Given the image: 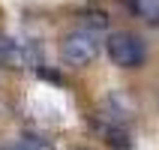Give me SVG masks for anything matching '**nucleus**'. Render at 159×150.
<instances>
[{"instance_id":"nucleus-1","label":"nucleus","mask_w":159,"mask_h":150,"mask_svg":"<svg viewBox=\"0 0 159 150\" xmlns=\"http://www.w3.org/2000/svg\"><path fill=\"white\" fill-rule=\"evenodd\" d=\"M105 48H108L111 63L120 66V69H138L147 60V42L141 36L129 33V30H114L105 39Z\"/></svg>"},{"instance_id":"nucleus-2","label":"nucleus","mask_w":159,"mask_h":150,"mask_svg":"<svg viewBox=\"0 0 159 150\" xmlns=\"http://www.w3.org/2000/svg\"><path fill=\"white\" fill-rule=\"evenodd\" d=\"M60 54H63V60L69 63V66H87V63H93L96 54H99L96 33H90V30H84V27L66 33L63 42H60Z\"/></svg>"},{"instance_id":"nucleus-3","label":"nucleus","mask_w":159,"mask_h":150,"mask_svg":"<svg viewBox=\"0 0 159 150\" xmlns=\"http://www.w3.org/2000/svg\"><path fill=\"white\" fill-rule=\"evenodd\" d=\"M39 54H42V48L33 42H18V39H9V36H0V60L12 69L39 66Z\"/></svg>"},{"instance_id":"nucleus-4","label":"nucleus","mask_w":159,"mask_h":150,"mask_svg":"<svg viewBox=\"0 0 159 150\" xmlns=\"http://www.w3.org/2000/svg\"><path fill=\"white\" fill-rule=\"evenodd\" d=\"M129 117H132V105H129V99H126L123 93H108V96L102 99L99 120H108V123L126 126V123H129Z\"/></svg>"},{"instance_id":"nucleus-5","label":"nucleus","mask_w":159,"mask_h":150,"mask_svg":"<svg viewBox=\"0 0 159 150\" xmlns=\"http://www.w3.org/2000/svg\"><path fill=\"white\" fill-rule=\"evenodd\" d=\"M96 132L102 135V141L108 144L111 150H129L132 147V135H129V126H120V123H108V120H93Z\"/></svg>"},{"instance_id":"nucleus-6","label":"nucleus","mask_w":159,"mask_h":150,"mask_svg":"<svg viewBox=\"0 0 159 150\" xmlns=\"http://www.w3.org/2000/svg\"><path fill=\"white\" fill-rule=\"evenodd\" d=\"M18 150H54V147H51V141H48L45 135L27 132V135H21V144H18Z\"/></svg>"},{"instance_id":"nucleus-7","label":"nucleus","mask_w":159,"mask_h":150,"mask_svg":"<svg viewBox=\"0 0 159 150\" xmlns=\"http://www.w3.org/2000/svg\"><path fill=\"white\" fill-rule=\"evenodd\" d=\"M3 150H18V147H3Z\"/></svg>"},{"instance_id":"nucleus-8","label":"nucleus","mask_w":159,"mask_h":150,"mask_svg":"<svg viewBox=\"0 0 159 150\" xmlns=\"http://www.w3.org/2000/svg\"><path fill=\"white\" fill-rule=\"evenodd\" d=\"M81 150H84V147H81Z\"/></svg>"}]
</instances>
